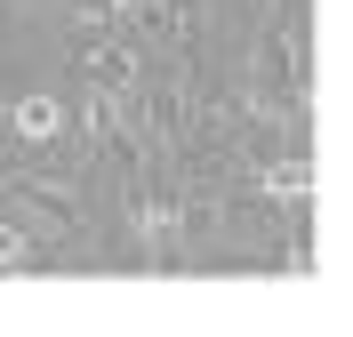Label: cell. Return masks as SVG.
Here are the masks:
<instances>
[{
    "label": "cell",
    "instance_id": "obj_1",
    "mask_svg": "<svg viewBox=\"0 0 353 337\" xmlns=\"http://www.w3.org/2000/svg\"><path fill=\"white\" fill-rule=\"evenodd\" d=\"M8 121H17V136L32 145V153H57L72 136V112H65V96H48V89H24L17 105H8Z\"/></svg>",
    "mask_w": 353,
    "mask_h": 337
},
{
    "label": "cell",
    "instance_id": "obj_2",
    "mask_svg": "<svg viewBox=\"0 0 353 337\" xmlns=\"http://www.w3.org/2000/svg\"><path fill=\"white\" fill-rule=\"evenodd\" d=\"M105 8H112V17H137V8H145V0H105Z\"/></svg>",
    "mask_w": 353,
    "mask_h": 337
}]
</instances>
